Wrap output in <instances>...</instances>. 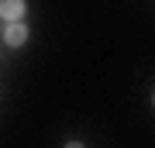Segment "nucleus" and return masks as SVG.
Returning a JSON list of instances; mask_svg holds the SVG:
<instances>
[{
    "mask_svg": "<svg viewBox=\"0 0 155 148\" xmlns=\"http://www.w3.org/2000/svg\"><path fill=\"white\" fill-rule=\"evenodd\" d=\"M24 11H28V0H0V21H24Z\"/></svg>",
    "mask_w": 155,
    "mask_h": 148,
    "instance_id": "obj_1",
    "label": "nucleus"
},
{
    "mask_svg": "<svg viewBox=\"0 0 155 148\" xmlns=\"http://www.w3.org/2000/svg\"><path fill=\"white\" fill-rule=\"evenodd\" d=\"M4 41L11 45V48H21V45L28 41V24H24V21H11V24H4Z\"/></svg>",
    "mask_w": 155,
    "mask_h": 148,
    "instance_id": "obj_2",
    "label": "nucleus"
},
{
    "mask_svg": "<svg viewBox=\"0 0 155 148\" xmlns=\"http://www.w3.org/2000/svg\"><path fill=\"white\" fill-rule=\"evenodd\" d=\"M66 148H86L83 141H76V138H72V141H66Z\"/></svg>",
    "mask_w": 155,
    "mask_h": 148,
    "instance_id": "obj_3",
    "label": "nucleus"
},
{
    "mask_svg": "<svg viewBox=\"0 0 155 148\" xmlns=\"http://www.w3.org/2000/svg\"><path fill=\"white\" fill-rule=\"evenodd\" d=\"M152 107H155V93H152Z\"/></svg>",
    "mask_w": 155,
    "mask_h": 148,
    "instance_id": "obj_4",
    "label": "nucleus"
}]
</instances>
